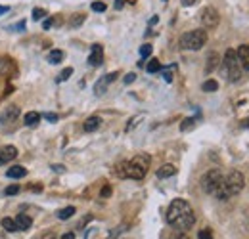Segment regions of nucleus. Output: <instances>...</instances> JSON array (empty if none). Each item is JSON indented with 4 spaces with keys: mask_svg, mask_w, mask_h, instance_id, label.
Segmentation results:
<instances>
[{
    "mask_svg": "<svg viewBox=\"0 0 249 239\" xmlns=\"http://www.w3.org/2000/svg\"><path fill=\"white\" fill-rule=\"evenodd\" d=\"M44 119L50 120V122H56V120H58V115H54V113H44Z\"/></svg>",
    "mask_w": 249,
    "mask_h": 239,
    "instance_id": "obj_34",
    "label": "nucleus"
},
{
    "mask_svg": "<svg viewBox=\"0 0 249 239\" xmlns=\"http://www.w3.org/2000/svg\"><path fill=\"white\" fill-rule=\"evenodd\" d=\"M150 155L146 153H140L136 155L134 159L130 161H124V163H119L115 167V174L119 178H130V180H142L146 174H148V169H150Z\"/></svg>",
    "mask_w": 249,
    "mask_h": 239,
    "instance_id": "obj_2",
    "label": "nucleus"
},
{
    "mask_svg": "<svg viewBox=\"0 0 249 239\" xmlns=\"http://www.w3.org/2000/svg\"><path fill=\"white\" fill-rule=\"evenodd\" d=\"M218 21H220V16H218L217 8H213V6L203 8V12H201V23H203L205 29H215L218 25Z\"/></svg>",
    "mask_w": 249,
    "mask_h": 239,
    "instance_id": "obj_7",
    "label": "nucleus"
},
{
    "mask_svg": "<svg viewBox=\"0 0 249 239\" xmlns=\"http://www.w3.org/2000/svg\"><path fill=\"white\" fill-rule=\"evenodd\" d=\"M167 222L178 232H186L196 224V214L184 199H175L167 209Z\"/></svg>",
    "mask_w": 249,
    "mask_h": 239,
    "instance_id": "obj_1",
    "label": "nucleus"
},
{
    "mask_svg": "<svg viewBox=\"0 0 249 239\" xmlns=\"http://www.w3.org/2000/svg\"><path fill=\"white\" fill-rule=\"evenodd\" d=\"M25 174H27V169H23L21 165H16V167H10V169L6 171V176H8V178H14V180L23 178Z\"/></svg>",
    "mask_w": 249,
    "mask_h": 239,
    "instance_id": "obj_13",
    "label": "nucleus"
},
{
    "mask_svg": "<svg viewBox=\"0 0 249 239\" xmlns=\"http://www.w3.org/2000/svg\"><path fill=\"white\" fill-rule=\"evenodd\" d=\"M175 69H177L175 65H171V67H167V69H161V71H163V79H165L167 83L173 81V73H175Z\"/></svg>",
    "mask_w": 249,
    "mask_h": 239,
    "instance_id": "obj_25",
    "label": "nucleus"
},
{
    "mask_svg": "<svg viewBox=\"0 0 249 239\" xmlns=\"http://www.w3.org/2000/svg\"><path fill=\"white\" fill-rule=\"evenodd\" d=\"M100 124H102V119L100 117H89V119L85 120V132H94V130H98L100 128Z\"/></svg>",
    "mask_w": 249,
    "mask_h": 239,
    "instance_id": "obj_15",
    "label": "nucleus"
},
{
    "mask_svg": "<svg viewBox=\"0 0 249 239\" xmlns=\"http://www.w3.org/2000/svg\"><path fill=\"white\" fill-rule=\"evenodd\" d=\"M196 2H197V0H182V4H184V6H194Z\"/></svg>",
    "mask_w": 249,
    "mask_h": 239,
    "instance_id": "obj_40",
    "label": "nucleus"
},
{
    "mask_svg": "<svg viewBox=\"0 0 249 239\" xmlns=\"http://www.w3.org/2000/svg\"><path fill=\"white\" fill-rule=\"evenodd\" d=\"M175 174H177L175 165H163V167L157 171V176H159V178H171V176H175Z\"/></svg>",
    "mask_w": 249,
    "mask_h": 239,
    "instance_id": "obj_16",
    "label": "nucleus"
},
{
    "mask_svg": "<svg viewBox=\"0 0 249 239\" xmlns=\"http://www.w3.org/2000/svg\"><path fill=\"white\" fill-rule=\"evenodd\" d=\"M123 4H124V0H115V8H117V10H121Z\"/></svg>",
    "mask_w": 249,
    "mask_h": 239,
    "instance_id": "obj_39",
    "label": "nucleus"
},
{
    "mask_svg": "<svg viewBox=\"0 0 249 239\" xmlns=\"http://www.w3.org/2000/svg\"><path fill=\"white\" fill-rule=\"evenodd\" d=\"M71 75H73V69H71V67H67V69H63L62 73L58 75V83H65V81H67V79H69Z\"/></svg>",
    "mask_w": 249,
    "mask_h": 239,
    "instance_id": "obj_26",
    "label": "nucleus"
},
{
    "mask_svg": "<svg viewBox=\"0 0 249 239\" xmlns=\"http://www.w3.org/2000/svg\"><path fill=\"white\" fill-rule=\"evenodd\" d=\"M201 88H203V92H215V90H218V83L213 81V79H211V81H205Z\"/></svg>",
    "mask_w": 249,
    "mask_h": 239,
    "instance_id": "obj_22",
    "label": "nucleus"
},
{
    "mask_svg": "<svg viewBox=\"0 0 249 239\" xmlns=\"http://www.w3.org/2000/svg\"><path fill=\"white\" fill-rule=\"evenodd\" d=\"M218 65V54L215 52H211L209 56H207V65H205V73H211L215 67Z\"/></svg>",
    "mask_w": 249,
    "mask_h": 239,
    "instance_id": "obj_17",
    "label": "nucleus"
},
{
    "mask_svg": "<svg viewBox=\"0 0 249 239\" xmlns=\"http://www.w3.org/2000/svg\"><path fill=\"white\" fill-rule=\"evenodd\" d=\"M163 2H167V0H163Z\"/></svg>",
    "mask_w": 249,
    "mask_h": 239,
    "instance_id": "obj_45",
    "label": "nucleus"
},
{
    "mask_svg": "<svg viewBox=\"0 0 249 239\" xmlns=\"http://www.w3.org/2000/svg\"><path fill=\"white\" fill-rule=\"evenodd\" d=\"M62 239H75V234H71V232H67V234H63Z\"/></svg>",
    "mask_w": 249,
    "mask_h": 239,
    "instance_id": "obj_38",
    "label": "nucleus"
},
{
    "mask_svg": "<svg viewBox=\"0 0 249 239\" xmlns=\"http://www.w3.org/2000/svg\"><path fill=\"white\" fill-rule=\"evenodd\" d=\"M111 195V188L109 186H106L104 189H102V197H109Z\"/></svg>",
    "mask_w": 249,
    "mask_h": 239,
    "instance_id": "obj_35",
    "label": "nucleus"
},
{
    "mask_svg": "<svg viewBox=\"0 0 249 239\" xmlns=\"http://www.w3.org/2000/svg\"><path fill=\"white\" fill-rule=\"evenodd\" d=\"M134 81H136V75H134V73H128V75L124 77V83H126V85H130V83H134Z\"/></svg>",
    "mask_w": 249,
    "mask_h": 239,
    "instance_id": "obj_33",
    "label": "nucleus"
},
{
    "mask_svg": "<svg viewBox=\"0 0 249 239\" xmlns=\"http://www.w3.org/2000/svg\"><path fill=\"white\" fill-rule=\"evenodd\" d=\"M83 21H85V16H83V14H75V16L69 19V25H71V27H79Z\"/></svg>",
    "mask_w": 249,
    "mask_h": 239,
    "instance_id": "obj_24",
    "label": "nucleus"
},
{
    "mask_svg": "<svg viewBox=\"0 0 249 239\" xmlns=\"http://www.w3.org/2000/svg\"><path fill=\"white\" fill-rule=\"evenodd\" d=\"M52 25H54V19H46V21H44V29H50Z\"/></svg>",
    "mask_w": 249,
    "mask_h": 239,
    "instance_id": "obj_37",
    "label": "nucleus"
},
{
    "mask_svg": "<svg viewBox=\"0 0 249 239\" xmlns=\"http://www.w3.org/2000/svg\"><path fill=\"white\" fill-rule=\"evenodd\" d=\"M222 69H224V75L230 83H238L244 75V67L236 56V50H226L224 54V60H222Z\"/></svg>",
    "mask_w": 249,
    "mask_h": 239,
    "instance_id": "obj_4",
    "label": "nucleus"
},
{
    "mask_svg": "<svg viewBox=\"0 0 249 239\" xmlns=\"http://www.w3.org/2000/svg\"><path fill=\"white\" fill-rule=\"evenodd\" d=\"M14 220H16V224H18L19 232H25V230H29V228L33 226V220L27 216V214H18Z\"/></svg>",
    "mask_w": 249,
    "mask_h": 239,
    "instance_id": "obj_14",
    "label": "nucleus"
},
{
    "mask_svg": "<svg viewBox=\"0 0 249 239\" xmlns=\"http://www.w3.org/2000/svg\"><path fill=\"white\" fill-rule=\"evenodd\" d=\"M207 42V33L203 29H194V31H188L180 36V48L184 50H201Z\"/></svg>",
    "mask_w": 249,
    "mask_h": 239,
    "instance_id": "obj_5",
    "label": "nucleus"
},
{
    "mask_svg": "<svg viewBox=\"0 0 249 239\" xmlns=\"http://www.w3.org/2000/svg\"><path fill=\"white\" fill-rule=\"evenodd\" d=\"M46 16H48V12H46L44 8H35V10H33V19H35V21H38V19H44Z\"/></svg>",
    "mask_w": 249,
    "mask_h": 239,
    "instance_id": "obj_23",
    "label": "nucleus"
},
{
    "mask_svg": "<svg viewBox=\"0 0 249 239\" xmlns=\"http://www.w3.org/2000/svg\"><path fill=\"white\" fill-rule=\"evenodd\" d=\"M146 69H148V73H157V71H161V63H159L157 60H152L150 63H148Z\"/></svg>",
    "mask_w": 249,
    "mask_h": 239,
    "instance_id": "obj_28",
    "label": "nucleus"
},
{
    "mask_svg": "<svg viewBox=\"0 0 249 239\" xmlns=\"http://www.w3.org/2000/svg\"><path fill=\"white\" fill-rule=\"evenodd\" d=\"M16 29H25V21H19V23L16 25Z\"/></svg>",
    "mask_w": 249,
    "mask_h": 239,
    "instance_id": "obj_42",
    "label": "nucleus"
},
{
    "mask_svg": "<svg viewBox=\"0 0 249 239\" xmlns=\"http://www.w3.org/2000/svg\"><path fill=\"white\" fill-rule=\"evenodd\" d=\"M18 157V150L14 146H2L0 148V167L8 165L10 161H14Z\"/></svg>",
    "mask_w": 249,
    "mask_h": 239,
    "instance_id": "obj_8",
    "label": "nucleus"
},
{
    "mask_svg": "<svg viewBox=\"0 0 249 239\" xmlns=\"http://www.w3.org/2000/svg\"><path fill=\"white\" fill-rule=\"evenodd\" d=\"M140 56H142V58L152 56V46H150V44H144V46L140 48Z\"/></svg>",
    "mask_w": 249,
    "mask_h": 239,
    "instance_id": "obj_29",
    "label": "nucleus"
},
{
    "mask_svg": "<svg viewBox=\"0 0 249 239\" xmlns=\"http://www.w3.org/2000/svg\"><path fill=\"white\" fill-rule=\"evenodd\" d=\"M52 171H56V172H63V171H65V167H63V165H52Z\"/></svg>",
    "mask_w": 249,
    "mask_h": 239,
    "instance_id": "obj_36",
    "label": "nucleus"
},
{
    "mask_svg": "<svg viewBox=\"0 0 249 239\" xmlns=\"http://www.w3.org/2000/svg\"><path fill=\"white\" fill-rule=\"evenodd\" d=\"M220 182H222V172H220L218 169H211V171H207V172L201 176V188H203L205 193L215 195V191L218 189Z\"/></svg>",
    "mask_w": 249,
    "mask_h": 239,
    "instance_id": "obj_6",
    "label": "nucleus"
},
{
    "mask_svg": "<svg viewBox=\"0 0 249 239\" xmlns=\"http://www.w3.org/2000/svg\"><path fill=\"white\" fill-rule=\"evenodd\" d=\"M19 189H21V188H19V186H16V184H14V186H8V188H6V191H4V193H6V195H16V193H19Z\"/></svg>",
    "mask_w": 249,
    "mask_h": 239,
    "instance_id": "obj_30",
    "label": "nucleus"
},
{
    "mask_svg": "<svg viewBox=\"0 0 249 239\" xmlns=\"http://www.w3.org/2000/svg\"><path fill=\"white\" fill-rule=\"evenodd\" d=\"M38 120H40V115H38L36 111H29V113H25V124H27V126H35V124H38Z\"/></svg>",
    "mask_w": 249,
    "mask_h": 239,
    "instance_id": "obj_19",
    "label": "nucleus"
},
{
    "mask_svg": "<svg viewBox=\"0 0 249 239\" xmlns=\"http://www.w3.org/2000/svg\"><path fill=\"white\" fill-rule=\"evenodd\" d=\"M236 56H238V60L242 63V67L249 71V44H242L238 50H236Z\"/></svg>",
    "mask_w": 249,
    "mask_h": 239,
    "instance_id": "obj_11",
    "label": "nucleus"
},
{
    "mask_svg": "<svg viewBox=\"0 0 249 239\" xmlns=\"http://www.w3.org/2000/svg\"><path fill=\"white\" fill-rule=\"evenodd\" d=\"M19 113H21V111H19L18 105H10V107L0 115V120H2V122H14V120L19 117Z\"/></svg>",
    "mask_w": 249,
    "mask_h": 239,
    "instance_id": "obj_12",
    "label": "nucleus"
},
{
    "mask_svg": "<svg viewBox=\"0 0 249 239\" xmlns=\"http://www.w3.org/2000/svg\"><path fill=\"white\" fill-rule=\"evenodd\" d=\"M102 61H104V48L100 44H92L90 56H89V63L92 67H98V65H102Z\"/></svg>",
    "mask_w": 249,
    "mask_h": 239,
    "instance_id": "obj_10",
    "label": "nucleus"
},
{
    "mask_svg": "<svg viewBox=\"0 0 249 239\" xmlns=\"http://www.w3.org/2000/svg\"><path fill=\"white\" fill-rule=\"evenodd\" d=\"M177 239H190V238H188L186 234H182V236H178V238H177Z\"/></svg>",
    "mask_w": 249,
    "mask_h": 239,
    "instance_id": "obj_43",
    "label": "nucleus"
},
{
    "mask_svg": "<svg viewBox=\"0 0 249 239\" xmlns=\"http://www.w3.org/2000/svg\"><path fill=\"white\" fill-rule=\"evenodd\" d=\"M197 238L199 239H213V234H211V230H209V228H205V230H201V232L197 234Z\"/></svg>",
    "mask_w": 249,
    "mask_h": 239,
    "instance_id": "obj_31",
    "label": "nucleus"
},
{
    "mask_svg": "<svg viewBox=\"0 0 249 239\" xmlns=\"http://www.w3.org/2000/svg\"><path fill=\"white\" fill-rule=\"evenodd\" d=\"M73 214H75V207H65V209H62L58 212V218L60 220H69Z\"/></svg>",
    "mask_w": 249,
    "mask_h": 239,
    "instance_id": "obj_21",
    "label": "nucleus"
},
{
    "mask_svg": "<svg viewBox=\"0 0 249 239\" xmlns=\"http://www.w3.org/2000/svg\"><path fill=\"white\" fill-rule=\"evenodd\" d=\"M194 124H196V119H194V117L184 119L182 120V124H180V130H182V132H186V130H190V128H194Z\"/></svg>",
    "mask_w": 249,
    "mask_h": 239,
    "instance_id": "obj_27",
    "label": "nucleus"
},
{
    "mask_svg": "<svg viewBox=\"0 0 249 239\" xmlns=\"http://www.w3.org/2000/svg\"><path fill=\"white\" fill-rule=\"evenodd\" d=\"M62 60H63V52H62V50H52V52L48 54V61H50L52 65L60 63Z\"/></svg>",
    "mask_w": 249,
    "mask_h": 239,
    "instance_id": "obj_20",
    "label": "nucleus"
},
{
    "mask_svg": "<svg viewBox=\"0 0 249 239\" xmlns=\"http://www.w3.org/2000/svg\"><path fill=\"white\" fill-rule=\"evenodd\" d=\"M115 79H117V73H109V75H106L104 79H100V81L94 85V92H96V96H102V94L106 92V88H107Z\"/></svg>",
    "mask_w": 249,
    "mask_h": 239,
    "instance_id": "obj_9",
    "label": "nucleus"
},
{
    "mask_svg": "<svg viewBox=\"0 0 249 239\" xmlns=\"http://www.w3.org/2000/svg\"><path fill=\"white\" fill-rule=\"evenodd\" d=\"M92 10L94 12H104V10H106V4H104V2H94Z\"/></svg>",
    "mask_w": 249,
    "mask_h": 239,
    "instance_id": "obj_32",
    "label": "nucleus"
},
{
    "mask_svg": "<svg viewBox=\"0 0 249 239\" xmlns=\"http://www.w3.org/2000/svg\"><path fill=\"white\" fill-rule=\"evenodd\" d=\"M6 12H10V8H8V6H0V16L6 14Z\"/></svg>",
    "mask_w": 249,
    "mask_h": 239,
    "instance_id": "obj_41",
    "label": "nucleus"
},
{
    "mask_svg": "<svg viewBox=\"0 0 249 239\" xmlns=\"http://www.w3.org/2000/svg\"><path fill=\"white\" fill-rule=\"evenodd\" d=\"M244 126H246V128H249V119H248V120H244Z\"/></svg>",
    "mask_w": 249,
    "mask_h": 239,
    "instance_id": "obj_44",
    "label": "nucleus"
},
{
    "mask_svg": "<svg viewBox=\"0 0 249 239\" xmlns=\"http://www.w3.org/2000/svg\"><path fill=\"white\" fill-rule=\"evenodd\" d=\"M2 228L6 230V232H19V228H18V224H16V220L14 218H2Z\"/></svg>",
    "mask_w": 249,
    "mask_h": 239,
    "instance_id": "obj_18",
    "label": "nucleus"
},
{
    "mask_svg": "<svg viewBox=\"0 0 249 239\" xmlns=\"http://www.w3.org/2000/svg\"><path fill=\"white\" fill-rule=\"evenodd\" d=\"M52 239H54V238H52Z\"/></svg>",
    "mask_w": 249,
    "mask_h": 239,
    "instance_id": "obj_46",
    "label": "nucleus"
},
{
    "mask_svg": "<svg viewBox=\"0 0 249 239\" xmlns=\"http://www.w3.org/2000/svg\"><path fill=\"white\" fill-rule=\"evenodd\" d=\"M246 188V178L240 171H230L226 176H222V182L218 186V189L215 191V197L220 201H226L238 193H242V189Z\"/></svg>",
    "mask_w": 249,
    "mask_h": 239,
    "instance_id": "obj_3",
    "label": "nucleus"
}]
</instances>
